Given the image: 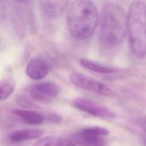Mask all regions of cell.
I'll list each match as a JSON object with an SVG mask.
<instances>
[{"label":"cell","mask_w":146,"mask_h":146,"mask_svg":"<svg viewBox=\"0 0 146 146\" xmlns=\"http://www.w3.org/2000/svg\"><path fill=\"white\" fill-rule=\"evenodd\" d=\"M96 7L91 0H75L68 8L67 22L72 36L79 40L90 38L98 23Z\"/></svg>","instance_id":"6da1fadb"},{"label":"cell","mask_w":146,"mask_h":146,"mask_svg":"<svg viewBox=\"0 0 146 146\" xmlns=\"http://www.w3.org/2000/svg\"><path fill=\"white\" fill-rule=\"evenodd\" d=\"M100 34L102 43L113 47L121 43L127 34V14L115 3L104 6L100 18Z\"/></svg>","instance_id":"7a4b0ae2"},{"label":"cell","mask_w":146,"mask_h":146,"mask_svg":"<svg viewBox=\"0 0 146 146\" xmlns=\"http://www.w3.org/2000/svg\"><path fill=\"white\" fill-rule=\"evenodd\" d=\"M127 34L133 53L139 58H146V5L132 3L127 14Z\"/></svg>","instance_id":"3957f363"},{"label":"cell","mask_w":146,"mask_h":146,"mask_svg":"<svg viewBox=\"0 0 146 146\" xmlns=\"http://www.w3.org/2000/svg\"><path fill=\"white\" fill-rule=\"evenodd\" d=\"M69 78L74 86L82 90L104 96H108L111 94V89L104 83L82 74L73 72L70 74Z\"/></svg>","instance_id":"277c9868"},{"label":"cell","mask_w":146,"mask_h":146,"mask_svg":"<svg viewBox=\"0 0 146 146\" xmlns=\"http://www.w3.org/2000/svg\"><path fill=\"white\" fill-rule=\"evenodd\" d=\"M72 104L78 110L95 117L112 119L115 116V113L107 107L86 98H76Z\"/></svg>","instance_id":"5b68a950"},{"label":"cell","mask_w":146,"mask_h":146,"mask_svg":"<svg viewBox=\"0 0 146 146\" xmlns=\"http://www.w3.org/2000/svg\"><path fill=\"white\" fill-rule=\"evenodd\" d=\"M58 85L50 82H44L34 85L30 91L31 97L40 102H48L56 98L59 94Z\"/></svg>","instance_id":"8992f818"},{"label":"cell","mask_w":146,"mask_h":146,"mask_svg":"<svg viewBox=\"0 0 146 146\" xmlns=\"http://www.w3.org/2000/svg\"><path fill=\"white\" fill-rule=\"evenodd\" d=\"M49 66L47 62L40 57L31 59L28 63L26 73L27 75L33 80H40L47 74Z\"/></svg>","instance_id":"52a82bcc"},{"label":"cell","mask_w":146,"mask_h":146,"mask_svg":"<svg viewBox=\"0 0 146 146\" xmlns=\"http://www.w3.org/2000/svg\"><path fill=\"white\" fill-rule=\"evenodd\" d=\"M73 141L84 146H106L107 143L103 136L96 135L90 132L87 128L73 135Z\"/></svg>","instance_id":"ba28073f"},{"label":"cell","mask_w":146,"mask_h":146,"mask_svg":"<svg viewBox=\"0 0 146 146\" xmlns=\"http://www.w3.org/2000/svg\"><path fill=\"white\" fill-rule=\"evenodd\" d=\"M68 0H39L43 12L50 18H56L64 11Z\"/></svg>","instance_id":"9c48e42d"},{"label":"cell","mask_w":146,"mask_h":146,"mask_svg":"<svg viewBox=\"0 0 146 146\" xmlns=\"http://www.w3.org/2000/svg\"><path fill=\"white\" fill-rule=\"evenodd\" d=\"M44 134L42 129L35 128H25L16 131L10 134L9 138L14 142H21L40 138Z\"/></svg>","instance_id":"30bf717a"},{"label":"cell","mask_w":146,"mask_h":146,"mask_svg":"<svg viewBox=\"0 0 146 146\" xmlns=\"http://www.w3.org/2000/svg\"><path fill=\"white\" fill-rule=\"evenodd\" d=\"M13 112L24 121L31 125H39L45 120L44 115L33 110L15 109L13 110Z\"/></svg>","instance_id":"8fae6325"},{"label":"cell","mask_w":146,"mask_h":146,"mask_svg":"<svg viewBox=\"0 0 146 146\" xmlns=\"http://www.w3.org/2000/svg\"><path fill=\"white\" fill-rule=\"evenodd\" d=\"M33 146H76L72 141L57 136H46L39 138Z\"/></svg>","instance_id":"7c38bea8"},{"label":"cell","mask_w":146,"mask_h":146,"mask_svg":"<svg viewBox=\"0 0 146 146\" xmlns=\"http://www.w3.org/2000/svg\"><path fill=\"white\" fill-rule=\"evenodd\" d=\"M79 62L80 64L86 68L100 74H110L115 72L117 70L115 67L99 64L86 58H81Z\"/></svg>","instance_id":"4fadbf2b"},{"label":"cell","mask_w":146,"mask_h":146,"mask_svg":"<svg viewBox=\"0 0 146 146\" xmlns=\"http://www.w3.org/2000/svg\"><path fill=\"white\" fill-rule=\"evenodd\" d=\"M15 83L11 79L0 81V100L7 99L14 92Z\"/></svg>","instance_id":"5bb4252c"},{"label":"cell","mask_w":146,"mask_h":146,"mask_svg":"<svg viewBox=\"0 0 146 146\" xmlns=\"http://www.w3.org/2000/svg\"><path fill=\"white\" fill-rule=\"evenodd\" d=\"M17 102L20 106L23 107L35 108V107H36V105L35 104L33 103V102L26 98L20 97L17 100Z\"/></svg>","instance_id":"9a60e30c"},{"label":"cell","mask_w":146,"mask_h":146,"mask_svg":"<svg viewBox=\"0 0 146 146\" xmlns=\"http://www.w3.org/2000/svg\"><path fill=\"white\" fill-rule=\"evenodd\" d=\"M44 118L48 121L55 123H59L62 120V117L59 115L55 113H49L46 116H44Z\"/></svg>","instance_id":"2e32d148"},{"label":"cell","mask_w":146,"mask_h":146,"mask_svg":"<svg viewBox=\"0 0 146 146\" xmlns=\"http://www.w3.org/2000/svg\"><path fill=\"white\" fill-rule=\"evenodd\" d=\"M137 124L146 133V117L141 116L137 119Z\"/></svg>","instance_id":"e0dca14e"},{"label":"cell","mask_w":146,"mask_h":146,"mask_svg":"<svg viewBox=\"0 0 146 146\" xmlns=\"http://www.w3.org/2000/svg\"><path fill=\"white\" fill-rule=\"evenodd\" d=\"M142 141L143 144L146 146V136H144L142 137Z\"/></svg>","instance_id":"ac0fdd59"},{"label":"cell","mask_w":146,"mask_h":146,"mask_svg":"<svg viewBox=\"0 0 146 146\" xmlns=\"http://www.w3.org/2000/svg\"><path fill=\"white\" fill-rule=\"evenodd\" d=\"M14 1L16 2H18V3H22V2H24L27 0H13Z\"/></svg>","instance_id":"d6986e66"}]
</instances>
